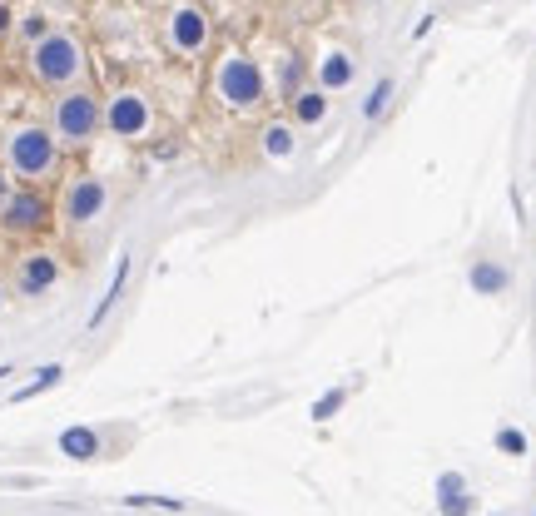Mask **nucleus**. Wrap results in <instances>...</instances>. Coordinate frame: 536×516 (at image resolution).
I'll use <instances>...</instances> for the list:
<instances>
[{
  "label": "nucleus",
  "mask_w": 536,
  "mask_h": 516,
  "mask_svg": "<svg viewBox=\"0 0 536 516\" xmlns=\"http://www.w3.org/2000/svg\"><path fill=\"white\" fill-rule=\"evenodd\" d=\"M60 447H65L70 457H95V452H100V437H95L90 427H70V432L60 437Z\"/></svg>",
  "instance_id": "obj_16"
},
{
  "label": "nucleus",
  "mask_w": 536,
  "mask_h": 516,
  "mask_svg": "<svg viewBox=\"0 0 536 516\" xmlns=\"http://www.w3.org/2000/svg\"><path fill=\"white\" fill-rule=\"evenodd\" d=\"M55 283H60V258L50 254V249L20 254V263H15V293H20V298H40V293H50Z\"/></svg>",
  "instance_id": "obj_9"
},
{
  "label": "nucleus",
  "mask_w": 536,
  "mask_h": 516,
  "mask_svg": "<svg viewBox=\"0 0 536 516\" xmlns=\"http://www.w3.org/2000/svg\"><path fill=\"white\" fill-rule=\"evenodd\" d=\"M30 75L45 90H75L85 75V45L70 30H50L40 45H30Z\"/></svg>",
  "instance_id": "obj_2"
},
{
  "label": "nucleus",
  "mask_w": 536,
  "mask_h": 516,
  "mask_svg": "<svg viewBox=\"0 0 536 516\" xmlns=\"http://www.w3.org/2000/svg\"><path fill=\"white\" fill-rule=\"evenodd\" d=\"M10 194H15V179H10V169H5V164H0V204H5V199H10Z\"/></svg>",
  "instance_id": "obj_22"
},
{
  "label": "nucleus",
  "mask_w": 536,
  "mask_h": 516,
  "mask_svg": "<svg viewBox=\"0 0 536 516\" xmlns=\"http://www.w3.org/2000/svg\"><path fill=\"white\" fill-rule=\"evenodd\" d=\"M437 512H442V516H467V512H472L467 482H462L457 472H442V477H437Z\"/></svg>",
  "instance_id": "obj_12"
},
{
  "label": "nucleus",
  "mask_w": 536,
  "mask_h": 516,
  "mask_svg": "<svg viewBox=\"0 0 536 516\" xmlns=\"http://www.w3.org/2000/svg\"><path fill=\"white\" fill-rule=\"evenodd\" d=\"M209 35H214V25H209V15H204L199 5L169 10V45H174L179 55H204V50H209Z\"/></svg>",
  "instance_id": "obj_8"
},
{
  "label": "nucleus",
  "mask_w": 536,
  "mask_h": 516,
  "mask_svg": "<svg viewBox=\"0 0 536 516\" xmlns=\"http://www.w3.org/2000/svg\"><path fill=\"white\" fill-rule=\"evenodd\" d=\"M497 447H502L507 457H522V452H527V437H522L517 427H502V432H497Z\"/></svg>",
  "instance_id": "obj_21"
},
{
  "label": "nucleus",
  "mask_w": 536,
  "mask_h": 516,
  "mask_svg": "<svg viewBox=\"0 0 536 516\" xmlns=\"http://www.w3.org/2000/svg\"><path fill=\"white\" fill-rule=\"evenodd\" d=\"M5 169L10 179H25V184H45L55 179L60 169V139L50 134V125H15L5 134Z\"/></svg>",
  "instance_id": "obj_1"
},
{
  "label": "nucleus",
  "mask_w": 536,
  "mask_h": 516,
  "mask_svg": "<svg viewBox=\"0 0 536 516\" xmlns=\"http://www.w3.org/2000/svg\"><path fill=\"white\" fill-rule=\"evenodd\" d=\"M343 402H348V392H343V387H333V392H323V397L313 402V422H328V417H333V412H338Z\"/></svg>",
  "instance_id": "obj_20"
},
{
  "label": "nucleus",
  "mask_w": 536,
  "mask_h": 516,
  "mask_svg": "<svg viewBox=\"0 0 536 516\" xmlns=\"http://www.w3.org/2000/svg\"><path fill=\"white\" fill-rule=\"evenodd\" d=\"M388 100H393V80H388V75H383V80H378V85H373V95H368V100H363V120H378V115H383V110H388Z\"/></svg>",
  "instance_id": "obj_18"
},
{
  "label": "nucleus",
  "mask_w": 536,
  "mask_h": 516,
  "mask_svg": "<svg viewBox=\"0 0 536 516\" xmlns=\"http://www.w3.org/2000/svg\"><path fill=\"white\" fill-rule=\"evenodd\" d=\"M194 5H214V0H194Z\"/></svg>",
  "instance_id": "obj_26"
},
{
  "label": "nucleus",
  "mask_w": 536,
  "mask_h": 516,
  "mask_svg": "<svg viewBox=\"0 0 536 516\" xmlns=\"http://www.w3.org/2000/svg\"><path fill=\"white\" fill-rule=\"evenodd\" d=\"M353 75H358V65H353V55H348V50H328V55L318 60V90H323V95L348 90V85H353Z\"/></svg>",
  "instance_id": "obj_10"
},
{
  "label": "nucleus",
  "mask_w": 536,
  "mask_h": 516,
  "mask_svg": "<svg viewBox=\"0 0 536 516\" xmlns=\"http://www.w3.org/2000/svg\"><path fill=\"white\" fill-rule=\"evenodd\" d=\"M0 308H5V293H0Z\"/></svg>",
  "instance_id": "obj_27"
},
{
  "label": "nucleus",
  "mask_w": 536,
  "mask_h": 516,
  "mask_svg": "<svg viewBox=\"0 0 536 516\" xmlns=\"http://www.w3.org/2000/svg\"><path fill=\"white\" fill-rule=\"evenodd\" d=\"M0 5H10V0H0Z\"/></svg>",
  "instance_id": "obj_28"
},
{
  "label": "nucleus",
  "mask_w": 536,
  "mask_h": 516,
  "mask_svg": "<svg viewBox=\"0 0 536 516\" xmlns=\"http://www.w3.org/2000/svg\"><path fill=\"white\" fill-rule=\"evenodd\" d=\"M149 120H154V110H149V100H144L139 90H120V95L105 100V129H110L115 139L149 134Z\"/></svg>",
  "instance_id": "obj_7"
},
{
  "label": "nucleus",
  "mask_w": 536,
  "mask_h": 516,
  "mask_svg": "<svg viewBox=\"0 0 536 516\" xmlns=\"http://www.w3.org/2000/svg\"><path fill=\"white\" fill-rule=\"evenodd\" d=\"M0 30H10V5H0Z\"/></svg>",
  "instance_id": "obj_24"
},
{
  "label": "nucleus",
  "mask_w": 536,
  "mask_h": 516,
  "mask_svg": "<svg viewBox=\"0 0 536 516\" xmlns=\"http://www.w3.org/2000/svg\"><path fill=\"white\" fill-rule=\"evenodd\" d=\"M40 229H50V199H45L35 184H15V194L0 204V234L30 239V234H40Z\"/></svg>",
  "instance_id": "obj_5"
},
{
  "label": "nucleus",
  "mask_w": 536,
  "mask_h": 516,
  "mask_svg": "<svg viewBox=\"0 0 536 516\" xmlns=\"http://www.w3.org/2000/svg\"><path fill=\"white\" fill-rule=\"evenodd\" d=\"M264 154L268 159H293V149H298V134H293V125H283V120H273V125H264Z\"/></svg>",
  "instance_id": "obj_13"
},
{
  "label": "nucleus",
  "mask_w": 536,
  "mask_h": 516,
  "mask_svg": "<svg viewBox=\"0 0 536 516\" xmlns=\"http://www.w3.org/2000/svg\"><path fill=\"white\" fill-rule=\"evenodd\" d=\"M467 283H472L482 298H502V293L512 288V273H507V263H497V258H477V263L467 268Z\"/></svg>",
  "instance_id": "obj_11"
},
{
  "label": "nucleus",
  "mask_w": 536,
  "mask_h": 516,
  "mask_svg": "<svg viewBox=\"0 0 536 516\" xmlns=\"http://www.w3.org/2000/svg\"><path fill=\"white\" fill-rule=\"evenodd\" d=\"M293 120L303 129H313V125H323L328 120V95L323 90H308V95H293Z\"/></svg>",
  "instance_id": "obj_14"
},
{
  "label": "nucleus",
  "mask_w": 536,
  "mask_h": 516,
  "mask_svg": "<svg viewBox=\"0 0 536 516\" xmlns=\"http://www.w3.org/2000/svg\"><path fill=\"white\" fill-rule=\"evenodd\" d=\"M105 129V100L85 85L60 90L55 110H50V134L60 139V149H85L95 134Z\"/></svg>",
  "instance_id": "obj_3"
},
{
  "label": "nucleus",
  "mask_w": 536,
  "mask_h": 516,
  "mask_svg": "<svg viewBox=\"0 0 536 516\" xmlns=\"http://www.w3.org/2000/svg\"><path fill=\"white\" fill-rule=\"evenodd\" d=\"M363 5H383V0H363Z\"/></svg>",
  "instance_id": "obj_25"
},
{
  "label": "nucleus",
  "mask_w": 536,
  "mask_h": 516,
  "mask_svg": "<svg viewBox=\"0 0 536 516\" xmlns=\"http://www.w3.org/2000/svg\"><path fill=\"white\" fill-rule=\"evenodd\" d=\"M432 20H437V15H422V20H417V25H412V40H422V35H427V30H432Z\"/></svg>",
  "instance_id": "obj_23"
},
{
  "label": "nucleus",
  "mask_w": 536,
  "mask_h": 516,
  "mask_svg": "<svg viewBox=\"0 0 536 516\" xmlns=\"http://www.w3.org/2000/svg\"><path fill=\"white\" fill-rule=\"evenodd\" d=\"M264 95H268V80L254 55L224 50V55L214 60V100H219L224 110H254V105H264Z\"/></svg>",
  "instance_id": "obj_4"
},
{
  "label": "nucleus",
  "mask_w": 536,
  "mask_h": 516,
  "mask_svg": "<svg viewBox=\"0 0 536 516\" xmlns=\"http://www.w3.org/2000/svg\"><path fill=\"white\" fill-rule=\"evenodd\" d=\"M125 278H130V254L120 258V268H115V278H110V288H105V298H100V308L90 313V328H100L105 323V313L120 303V293H125Z\"/></svg>",
  "instance_id": "obj_15"
},
{
  "label": "nucleus",
  "mask_w": 536,
  "mask_h": 516,
  "mask_svg": "<svg viewBox=\"0 0 536 516\" xmlns=\"http://www.w3.org/2000/svg\"><path fill=\"white\" fill-rule=\"evenodd\" d=\"M105 209H110V184H105L100 174H75V179L65 184L60 219H65L70 229H85V224L105 219Z\"/></svg>",
  "instance_id": "obj_6"
},
{
  "label": "nucleus",
  "mask_w": 536,
  "mask_h": 516,
  "mask_svg": "<svg viewBox=\"0 0 536 516\" xmlns=\"http://www.w3.org/2000/svg\"><path fill=\"white\" fill-rule=\"evenodd\" d=\"M50 30H55V25H50V15H40V10L20 15V40H25V45H40Z\"/></svg>",
  "instance_id": "obj_17"
},
{
  "label": "nucleus",
  "mask_w": 536,
  "mask_h": 516,
  "mask_svg": "<svg viewBox=\"0 0 536 516\" xmlns=\"http://www.w3.org/2000/svg\"><path fill=\"white\" fill-rule=\"evenodd\" d=\"M55 383H60V363H50V368H40V373H35V383H25V387H20V392H15V402H30L35 392H45V387H55Z\"/></svg>",
  "instance_id": "obj_19"
}]
</instances>
